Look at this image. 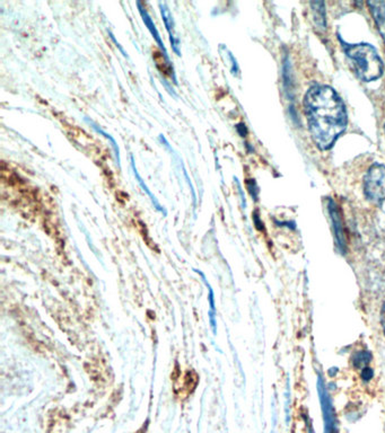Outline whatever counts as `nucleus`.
Segmentation results:
<instances>
[{
    "mask_svg": "<svg viewBox=\"0 0 385 433\" xmlns=\"http://www.w3.org/2000/svg\"><path fill=\"white\" fill-rule=\"evenodd\" d=\"M132 170H134V177H137L138 182H139V184H141V188H143V191L146 192L147 195H148V197H150V200H152V204H154V206H155L156 209L159 210V213H164L165 215V213H165V210L163 209V206H162L161 204H159V202H157V200H156L155 195H152V192L150 191V188H147L146 184H145V183H143V179H141V175H139V173H138L137 168H136V166H134V157H132Z\"/></svg>",
    "mask_w": 385,
    "mask_h": 433,
    "instance_id": "9d476101",
    "label": "nucleus"
},
{
    "mask_svg": "<svg viewBox=\"0 0 385 433\" xmlns=\"http://www.w3.org/2000/svg\"><path fill=\"white\" fill-rule=\"evenodd\" d=\"M381 323H382L383 332L385 334V302L382 306V311H381Z\"/></svg>",
    "mask_w": 385,
    "mask_h": 433,
    "instance_id": "4468645a",
    "label": "nucleus"
},
{
    "mask_svg": "<svg viewBox=\"0 0 385 433\" xmlns=\"http://www.w3.org/2000/svg\"><path fill=\"white\" fill-rule=\"evenodd\" d=\"M311 8L313 13L314 22L320 30L324 31L327 27L326 7L322 1L311 3Z\"/></svg>",
    "mask_w": 385,
    "mask_h": 433,
    "instance_id": "6e6552de",
    "label": "nucleus"
},
{
    "mask_svg": "<svg viewBox=\"0 0 385 433\" xmlns=\"http://www.w3.org/2000/svg\"><path fill=\"white\" fill-rule=\"evenodd\" d=\"M343 49L361 81L370 83L382 77L384 63L374 47L368 43H359L343 45Z\"/></svg>",
    "mask_w": 385,
    "mask_h": 433,
    "instance_id": "f03ea898",
    "label": "nucleus"
},
{
    "mask_svg": "<svg viewBox=\"0 0 385 433\" xmlns=\"http://www.w3.org/2000/svg\"><path fill=\"white\" fill-rule=\"evenodd\" d=\"M370 360V356L368 353L359 352L356 354L355 359H354V363L357 368L366 367Z\"/></svg>",
    "mask_w": 385,
    "mask_h": 433,
    "instance_id": "f8f14e48",
    "label": "nucleus"
},
{
    "mask_svg": "<svg viewBox=\"0 0 385 433\" xmlns=\"http://www.w3.org/2000/svg\"><path fill=\"white\" fill-rule=\"evenodd\" d=\"M365 197L374 204H381L385 201V166L379 163L368 168L364 179Z\"/></svg>",
    "mask_w": 385,
    "mask_h": 433,
    "instance_id": "7ed1b4c3",
    "label": "nucleus"
},
{
    "mask_svg": "<svg viewBox=\"0 0 385 433\" xmlns=\"http://www.w3.org/2000/svg\"><path fill=\"white\" fill-rule=\"evenodd\" d=\"M159 7H161V14L162 17H163V21H164L165 27H166V30H168V35H170V42L172 44V49H173V51L175 52L176 56H181V52H180V41L178 38H176L175 34H174V22L173 17H172V14H171L170 9L166 6V3H159Z\"/></svg>",
    "mask_w": 385,
    "mask_h": 433,
    "instance_id": "39448f33",
    "label": "nucleus"
},
{
    "mask_svg": "<svg viewBox=\"0 0 385 433\" xmlns=\"http://www.w3.org/2000/svg\"><path fill=\"white\" fill-rule=\"evenodd\" d=\"M87 121H88V120H87ZM88 122H90V121H88ZM90 123L91 124H92L93 128L95 129L96 131L99 132L100 135L104 136V137L107 138V139H109V140L111 141V144H112V147H113L114 153H116V157H117V159H118V164H120V152H119V148H118V145H117V142H116V140H114L113 138L111 137L110 135H108L107 132H104L103 131V130H102V129H100L99 126H95L94 123L93 122H90Z\"/></svg>",
    "mask_w": 385,
    "mask_h": 433,
    "instance_id": "9b49d317",
    "label": "nucleus"
},
{
    "mask_svg": "<svg viewBox=\"0 0 385 433\" xmlns=\"http://www.w3.org/2000/svg\"><path fill=\"white\" fill-rule=\"evenodd\" d=\"M328 209L332 224H333L336 243H337L338 248L345 254V252H346V238H345V234H343V224H341L340 215H339V211H338L337 204L333 201L329 200Z\"/></svg>",
    "mask_w": 385,
    "mask_h": 433,
    "instance_id": "20e7f679",
    "label": "nucleus"
},
{
    "mask_svg": "<svg viewBox=\"0 0 385 433\" xmlns=\"http://www.w3.org/2000/svg\"><path fill=\"white\" fill-rule=\"evenodd\" d=\"M308 131L320 150L331 149L348 126V114L340 96L328 85H313L304 97Z\"/></svg>",
    "mask_w": 385,
    "mask_h": 433,
    "instance_id": "f257e3e1",
    "label": "nucleus"
},
{
    "mask_svg": "<svg viewBox=\"0 0 385 433\" xmlns=\"http://www.w3.org/2000/svg\"><path fill=\"white\" fill-rule=\"evenodd\" d=\"M372 377H373V371L370 370V368L365 367L363 369V378L365 380H370Z\"/></svg>",
    "mask_w": 385,
    "mask_h": 433,
    "instance_id": "ddd939ff",
    "label": "nucleus"
},
{
    "mask_svg": "<svg viewBox=\"0 0 385 433\" xmlns=\"http://www.w3.org/2000/svg\"><path fill=\"white\" fill-rule=\"evenodd\" d=\"M138 8H139V13H141V17H143V23L146 25L147 28L150 31V34H152V38L155 39L156 42L159 44V49H161L162 52L164 54L165 57L168 58V51H166V48H165L164 43L162 41L161 35H159V30L156 28L155 24H154V22H152V17H150V14L147 12L146 9L143 8V5H141V1H138L137 3Z\"/></svg>",
    "mask_w": 385,
    "mask_h": 433,
    "instance_id": "423d86ee",
    "label": "nucleus"
},
{
    "mask_svg": "<svg viewBox=\"0 0 385 433\" xmlns=\"http://www.w3.org/2000/svg\"><path fill=\"white\" fill-rule=\"evenodd\" d=\"M199 275H201V278H203V284H206V287L208 288V291H210V297H208V300H210V326H212V333L216 334L217 333V322H216V306H215V295H214V290L210 287V284L207 282L206 277L201 272L197 271Z\"/></svg>",
    "mask_w": 385,
    "mask_h": 433,
    "instance_id": "1a4fd4ad",
    "label": "nucleus"
},
{
    "mask_svg": "<svg viewBox=\"0 0 385 433\" xmlns=\"http://www.w3.org/2000/svg\"><path fill=\"white\" fill-rule=\"evenodd\" d=\"M384 130H385V126H384Z\"/></svg>",
    "mask_w": 385,
    "mask_h": 433,
    "instance_id": "2eb2a0df",
    "label": "nucleus"
},
{
    "mask_svg": "<svg viewBox=\"0 0 385 433\" xmlns=\"http://www.w3.org/2000/svg\"><path fill=\"white\" fill-rule=\"evenodd\" d=\"M368 6L370 7L375 24L385 42V0L384 1H368Z\"/></svg>",
    "mask_w": 385,
    "mask_h": 433,
    "instance_id": "0eeeda50",
    "label": "nucleus"
}]
</instances>
